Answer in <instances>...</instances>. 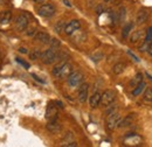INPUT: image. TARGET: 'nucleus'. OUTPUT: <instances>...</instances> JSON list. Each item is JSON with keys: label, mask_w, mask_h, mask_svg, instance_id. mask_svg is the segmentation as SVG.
I'll return each instance as SVG.
<instances>
[{"label": "nucleus", "mask_w": 152, "mask_h": 147, "mask_svg": "<svg viewBox=\"0 0 152 147\" xmlns=\"http://www.w3.org/2000/svg\"><path fill=\"white\" fill-rule=\"evenodd\" d=\"M57 116H58V108L56 106L55 102H50L47 105V109H46V119H47V122L56 120Z\"/></svg>", "instance_id": "nucleus-6"}, {"label": "nucleus", "mask_w": 152, "mask_h": 147, "mask_svg": "<svg viewBox=\"0 0 152 147\" xmlns=\"http://www.w3.org/2000/svg\"><path fill=\"white\" fill-rule=\"evenodd\" d=\"M125 18H126V9H125V7H121L117 13V21L119 23H122L125 20Z\"/></svg>", "instance_id": "nucleus-24"}, {"label": "nucleus", "mask_w": 152, "mask_h": 147, "mask_svg": "<svg viewBox=\"0 0 152 147\" xmlns=\"http://www.w3.org/2000/svg\"><path fill=\"white\" fill-rule=\"evenodd\" d=\"M49 44H50V47L52 48H60V46H61V42L57 40V39H50V41H49Z\"/></svg>", "instance_id": "nucleus-27"}, {"label": "nucleus", "mask_w": 152, "mask_h": 147, "mask_svg": "<svg viewBox=\"0 0 152 147\" xmlns=\"http://www.w3.org/2000/svg\"><path fill=\"white\" fill-rule=\"evenodd\" d=\"M15 60H17V62H18V63H20V64H21V65H22L23 68H26V69H29V63H27V62L22 61V60H21L20 57H17Z\"/></svg>", "instance_id": "nucleus-29"}, {"label": "nucleus", "mask_w": 152, "mask_h": 147, "mask_svg": "<svg viewBox=\"0 0 152 147\" xmlns=\"http://www.w3.org/2000/svg\"><path fill=\"white\" fill-rule=\"evenodd\" d=\"M146 52L149 53V55L152 56V40L149 42V44H148V49H146Z\"/></svg>", "instance_id": "nucleus-32"}, {"label": "nucleus", "mask_w": 152, "mask_h": 147, "mask_svg": "<svg viewBox=\"0 0 152 147\" xmlns=\"http://www.w3.org/2000/svg\"><path fill=\"white\" fill-rule=\"evenodd\" d=\"M102 57H103L102 53H98V55H93V56H91V58H93V60H94L95 62H98V61H99V60H101Z\"/></svg>", "instance_id": "nucleus-31"}, {"label": "nucleus", "mask_w": 152, "mask_h": 147, "mask_svg": "<svg viewBox=\"0 0 152 147\" xmlns=\"http://www.w3.org/2000/svg\"><path fill=\"white\" fill-rule=\"evenodd\" d=\"M136 120V114L131 113L129 116H126L125 118H122L119 124H118V127H126V126H131Z\"/></svg>", "instance_id": "nucleus-14"}, {"label": "nucleus", "mask_w": 152, "mask_h": 147, "mask_svg": "<svg viewBox=\"0 0 152 147\" xmlns=\"http://www.w3.org/2000/svg\"><path fill=\"white\" fill-rule=\"evenodd\" d=\"M148 78H150V79L152 81V76H150V75H148Z\"/></svg>", "instance_id": "nucleus-41"}, {"label": "nucleus", "mask_w": 152, "mask_h": 147, "mask_svg": "<svg viewBox=\"0 0 152 147\" xmlns=\"http://www.w3.org/2000/svg\"><path fill=\"white\" fill-rule=\"evenodd\" d=\"M35 32H37V31H35V28H29V29L27 31V33H26V34H27L28 36H34V35L37 34Z\"/></svg>", "instance_id": "nucleus-30"}, {"label": "nucleus", "mask_w": 152, "mask_h": 147, "mask_svg": "<svg viewBox=\"0 0 152 147\" xmlns=\"http://www.w3.org/2000/svg\"><path fill=\"white\" fill-rule=\"evenodd\" d=\"M55 13H56L55 6L53 4H49V2L42 4L38 8V14L40 17H43V18H52L55 15Z\"/></svg>", "instance_id": "nucleus-3"}, {"label": "nucleus", "mask_w": 152, "mask_h": 147, "mask_svg": "<svg viewBox=\"0 0 152 147\" xmlns=\"http://www.w3.org/2000/svg\"><path fill=\"white\" fill-rule=\"evenodd\" d=\"M145 88H146V84L144 83V82H142V83H139L136 88H133V91H132V95L133 96H139L140 93H142V91H144L145 90Z\"/></svg>", "instance_id": "nucleus-23"}, {"label": "nucleus", "mask_w": 152, "mask_h": 147, "mask_svg": "<svg viewBox=\"0 0 152 147\" xmlns=\"http://www.w3.org/2000/svg\"><path fill=\"white\" fill-rule=\"evenodd\" d=\"M88 93H89V85L87 83H82L78 88V92H77L78 100L81 103H84L88 99Z\"/></svg>", "instance_id": "nucleus-10"}, {"label": "nucleus", "mask_w": 152, "mask_h": 147, "mask_svg": "<svg viewBox=\"0 0 152 147\" xmlns=\"http://www.w3.org/2000/svg\"><path fill=\"white\" fill-rule=\"evenodd\" d=\"M125 144L126 145H140V137H138V134L136 133H128L125 137Z\"/></svg>", "instance_id": "nucleus-12"}, {"label": "nucleus", "mask_w": 152, "mask_h": 147, "mask_svg": "<svg viewBox=\"0 0 152 147\" xmlns=\"http://www.w3.org/2000/svg\"><path fill=\"white\" fill-rule=\"evenodd\" d=\"M121 119H122V117L118 112H114V113L107 116V120H105L107 129L109 131H114L116 127H118V124H119Z\"/></svg>", "instance_id": "nucleus-5"}, {"label": "nucleus", "mask_w": 152, "mask_h": 147, "mask_svg": "<svg viewBox=\"0 0 152 147\" xmlns=\"http://www.w3.org/2000/svg\"><path fill=\"white\" fill-rule=\"evenodd\" d=\"M32 77H33V78H34V79H35V81H38L39 83H42V84H43V83H45V81H42V79H41V78H40V77H38V76H37V75H35V74H32Z\"/></svg>", "instance_id": "nucleus-35"}, {"label": "nucleus", "mask_w": 152, "mask_h": 147, "mask_svg": "<svg viewBox=\"0 0 152 147\" xmlns=\"http://www.w3.org/2000/svg\"><path fill=\"white\" fill-rule=\"evenodd\" d=\"M142 82H143V75L139 73V74H137L130 81L129 85H130V87H132V88H136V87H137L139 83H142Z\"/></svg>", "instance_id": "nucleus-21"}, {"label": "nucleus", "mask_w": 152, "mask_h": 147, "mask_svg": "<svg viewBox=\"0 0 152 147\" xmlns=\"http://www.w3.org/2000/svg\"><path fill=\"white\" fill-rule=\"evenodd\" d=\"M11 19H12V13L10 11L2 12L0 14V23L1 25H6V23H8L11 21Z\"/></svg>", "instance_id": "nucleus-19"}, {"label": "nucleus", "mask_w": 152, "mask_h": 147, "mask_svg": "<svg viewBox=\"0 0 152 147\" xmlns=\"http://www.w3.org/2000/svg\"><path fill=\"white\" fill-rule=\"evenodd\" d=\"M115 100H116V92L114 90H105L101 96L99 105H102L103 108H109L110 105L114 104Z\"/></svg>", "instance_id": "nucleus-4"}, {"label": "nucleus", "mask_w": 152, "mask_h": 147, "mask_svg": "<svg viewBox=\"0 0 152 147\" xmlns=\"http://www.w3.org/2000/svg\"><path fill=\"white\" fill-rule=\"evenodd\" d=\"M63 2H64V5H66L67 7H72V4H70L68 0H63Z\"/></svg>", "instance_id": "nucleus-40"}, {"label": "nucleus", "mask_w": 152, "mask_h": 147, "mask_svg": "<svg viewBox=\"0 0 152 147\" xmlns=\"http://www.w3.org/2000/svg\"><path fill=\"white\" fill-rule=\"evenodd\" d=\"M102 13H104V8H103V6L98 5V7H97V14H98V15H101Z\"/></svg>", "instance_id": "nucleus-34"}, {"label": "nucleus", "mask_w": 152, "mask_h": 147, "mask_svg": "<svg viewBox=\"0 0 152 147\" xmlns=\"http://www.w3.org/2000/svg\"><path fill=\"white\" fill-rule=\"evenodd\" d=\"M62 146L63 147H75V146H77V144H76L75 141H72V143H68V144H63Z\"/></svg>", "instance_id": "nucleus-33"}, {"label": "nucleus", "mask_w": 152, "mask_h": 147, "mask_svg": "<svg viewBox=\"0 0 152 147\" xmlns=\"http://www.w3.org/2000/svg\"><path fill=\"white\" fill-rule=\"evenodd\" d=\"M60 60V52L55 48H49L41 54V61L45 64H52Z\"/></svg>", "instance_id": "nucleus-2"}, {"label": "nucleus", "mask_w": 152, "mask_h": 147, "mask_svg": "<svg viewBox=\"0 0 152 147\" xmlns=\"http://www.w3.org/2000/svg\"><path fill=\"white\" fill-rule=\"evenodd\" d=\"M52 73L57 78H68V76L73 73V65L66 60H63L53 68Z\"/></svg>", "instance_id": "nucleus-1"}, {"label": "nucleus", "mask_w": 152, "mask_h": 147, "mask_svg": "<svg viewBox=\"0 0 152 147\" xmlns=\"http://www.w3.org/2000/svg\"><path fill=\"white\" fill-rule=\"evenodd\" d=\"M66 22L64 21H62V20H60V21H57L56 23H55V26H54V31L56 32L57 34H61L62 32H64V28H66Z\"/></svg>", "instance_id": "nucleus-22"}, {"label": "nucleus", "mask_w": 152, "mask_h": 147, "mask_svg": "<svg viewBox=\"0 0 152 147\" xmlns=\"http://www.w3.org/2000/svg\"><path fill=\"white\" fill-rule=\"evenodd\" d=\"M55 104H56L57 108H60V109H63L64 106H63V104H62V102H60V100H56L55 102Z\"/></svg>", "instance_id": "nucleus-37"}, {"label": "nucleus", "mask_w": 152, "mask_h": 147, "mask_svg": "<svg viewBox=\"0 0 152 147\" xmlns=\"http://www.w3.org/2000/svg\"><path fill=\"white\" fill-rule=\"evenodd\" d=\"M149 11L146 8H142L138 13H137V17H136V23L137 25H143L144 22H146V20L149 19Z\"/></svg>", "instance_id": "nucleus-11"}, {"label": "nucleus", "mask_w": 152, "mask_h": 147, "mask_svg": "<svg viewBox=\"0 0 152 147\" xmlns=\"http://www.w3.org/2000/svg\"><path fill=\"white\" fill-rule=\"evenodd\" d=\"M144 40V32L143 31H134L131 33L130 35V42L132 44H136V43H142Z\"/></svg>", "instance_id": "nucleus-13"}, {"label": "nucleus", "mask_w": 152, "mask_h": 147, "mask_svg": "<svg viewBox=\"0 0 152 147\" xmlns=\"http://www.w3.org/2000/svg\"><path fill=\"white\" fill-rule=\"evenodd\" d=\"M81 28V22L78 20H72L69 21L67 25H66V28H64V33L67 35H73L75 32H77L78 29Z\"/></svg>", "instance_id": "nucleus-9"}, {"label": "nucleus", "mask_w": 152, "mask_h": 147, "mask_svg": "<svg viewBox=\"0 0 152 147\" xmlns=\"http://www.w3.org/2000/svg\"><path fill=\"white\" fill-rule=\"evenodd\" d=\"M19 52L21 54H27V49L26 48H19Z\"/></svg>", "instance_id": "nucleus-38"}, {"label": "nucleus", "mask_w": 152, "mask_h": 147, "mask_svg": "<svg viewBox=\"0 0 152 147\" xmlns=\"http://www.w3.org/2000/svg\"><path fill=\"white\" fill-rule=\"evenodd\" d=\"M101 96H102L101 92L96 91L91 95V97H89V105H90L91 109H96L99 105V103H101Z\"/></svg>", "instance_id": "nucleus-15"}, {"label": "nucleus", "mask_w": 152, "mask_h": 147, "mask_svg": "<svg viewBox=\"0 0 152 147\" xmlns=\"http://www.w3.org/2000/svg\"><path fill=\"white\" fill-rule=\"evenodd\" d=\"M47 130L50 132V133H57V132H60L61 131V125L57 123L56 120H54V122H48V124H47Z\"/></svg>", "instance_id": "nucleus-17"}, {"label": "nucleus", "mask_w": 152, "mask_h": 147, "mask_svg": "<svg viewBox=\"0 0 152 147\" xmlns=\"http://www.w3.org/2000/svg\"><path fill=\"white\" fill-rule=\"evenodd\" d=\"M104 1H105V2H110L111 0H104Z\"/></svg>", "instance_id": "nucleus-42"}, {"label": "nucleus", "mask_w": 152, "mask_h": 147, "mask_svg": "<svg viewBox=\"0 0 152 147\" xmlns=\"http://www.w3.org/2000/svg\"><path fill=\"white\" fill-rule=\"evenodd\" d=\"M48 0H34V2L35 4H45V2H47Z\"/></svg>", "instance_id": "nucleus-39"}, {"label": "nucleus", "mask_w": 152, "mask_h": 147, "mask_svg": "<svg viewBox=\"0 0 152 147\" xmlns=\"http://www.w3.org/2000/svg\"><path fill=\"white\" fill-rule=\"evenodd\" d=\"M125 68H126L125 63H123V62H117L114 67H113V73H114L115 75H121V74L124 73Z\"/></svg>", "instance_id": "nucleus-18"}, {"label": "nucleus", "mask_w": 152, "mask_h": 147, "mask_svg": "<svg viewBox=\"0 0 152 147\" xmlns=\"http://www.w3.org/2000/svg\"><path fill=\"white\" fill-rule=\"evenodd\" d=\"M28 23H29V20L26 17V14H19L17 19H15V28L18 32H25L28 27Z\"/></svg>", "instance_id": "nucleus-8"}, {"label": "nucleus", "mask_w": 152, "mask_h": 147, "mask_svg": "<svg viewBox=\"0 0 152 147\" xmlns=\"http://www.w3.org/2000/svg\"><path fill=\"white\" fill-rule=\"evenodd\" d=\"M152 40V27H149V29H148V34H146V36L144 37V42H150Z\"/></svg>", "instance_id": "nucleus-28"}, {"label": "nucleus", "mask_w": 152, "mask_h": 147, "mask_svg": "<svg viewBox=\"0 0 152 147\" xmlns=\"http://www.w3.org/2000/svg\"><path fill=\"white\" fill-rule=\"evenodd\" d=\"M84 79V76L83 74L80 73V71H73L68 76V84L72 87V88H75V87H80L82 84Z\"/></svg>", "instance_id": "nucleus-7"}, {"label": "nucleus", "mask_w": 152, "mask_h": 147, "mask_svg": "<svg viewBox=\"0 0 152 147\" xmlns=\"http://www.w3.org/2000/svg\"><path fill=\"white\" fill-rule=\"evenodd\" d=\"M41 52L39 50V49H34V50H32L31 53H29V58L31 60H38V58H41Z\"/></svg>", "instance_id": "nucleus-26"}, {"label": "nucleus", "mask_w": 152, "mask_h": 147, "mask_svg": "<svg viewBox=\"0 0 152 147\" xmlns=\"http://www.w3.org/2000/svg\"><path fill=\"white\" fill-rule=\"evenodd\" d=\"M128 54H129V55H130L131 57H132L133 61H136V62H139V58H138V57H137L136 55H133V54L131 53V52H129V50H128Z\"/></svg>", "instance_id": "nucleus-36"}, {"label": "nucleus", "mask_w": 152, "mask_h": 147, "mask_svg": "<svg viewBox=\"0 0 152 147\" xmlns=\"http://www.w3.org/2000/svg\"><path fill=\"white\" fill-rule=\"evenodd\" d=\"M132 29V23L130 22V23H126L125 26H124V28H123V31H122V36L123 39H126V37L129 36V33H130V31Z\"/></svg>", "instance_id": "nucleus-25"}, {"label": "nucleus", "mask_w": 152, "mask_h": 147, "mask_svg": "<svg viewBox=\"0 0 152 147\" xmlns=\"http://www.w3.org/2000/svg\"><path fill=\"white\" fill-rule=\"evenodd\" d=\"M34 40L40 42V43H42V44H47V43H49V41H50V36H49V34L46 33V32H38V33L34 35Z\"/></svg>", "instance_id": "nucleus-16"}, {"label": "nucleus", "mask_w": 152, "mask_h": 147, "mask_svg": "<svg viewBox=\"0 0 152 147\" xmlns=\"http://www.w3.org/2000/svg\"><path fill=\"white\" fill-rule=\"evenodd\" d=\"M143 100L145 102V103H148V104H150L152 103V89L151 88H145V90H144V95H143Z\"/></svg>", "instance_id": "nucleus-20"}]
</instances>
